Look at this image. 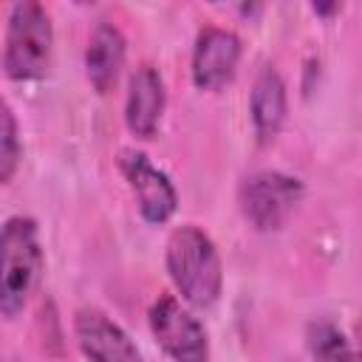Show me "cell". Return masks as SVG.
I'll list each match as a JSON object with an SVG mask.
<instances>
[{"instance_id":"1","label":"cell","mask_w":362,"mask_h":362,"mask_svg":"<svg viewBox=\"0 0 362 362\" xmlns=\"http://www.w3.org/2000/svg\"><path fill=\"white\" fill-rule=\"evenodd\" d=\"M167 272L173 286L189 305L206 308L221 294V283H223L221 255L212 238L195 223H184L170 235Z\"/></svg>"},{"instance_id":"2","label":"cell","mask_w":362,"mask_h":362,"mask_svg":"<svg viewBox=\"0 0 362 362\" xmlns=\"http://www.w3.org/2000/svg\"><path fill=\"white\" fill-rule=\"evenodd\" d=\"M42 274L40 232L31 218L14 215L0 226V317L14 320Z\"/></svg>"},{"instance_id":"3","label":"cell","mask_w":362,"mask_h":362,"mask_svg":"<svg viewBox=\"0 0 362 362\" xmlns=\"http://www.w3.org/2000/svg\"><path fill=\"white\" fill-rule=\"evenodd\" d=\"M54 51V28L48 11L34 3L23 0L8 14L6 45H3V71L14 82H31L45 76Z\"/></svg>"},{"instance_id":"4","label":"cell","mask_w":362,"mask_h":362,"mask_svg":"<svg viewBox=\"0 0 362 362\" xmlns=\"http://www.w3.org/2000/svg\"><path fill=\"white\" fill-rule=\"evenodd\" d=\"M300 198H303V184L274 170L255 173L240 187V209L246 221L260 232L280 229L300 204Z\"/></svg>"},{"instance_id":"5","label":"cell","mask_w":362,"mask_h":362,"mask_svg":"<svg viewBox=\"0 0 362 362\" xmlns=\"http://www.w3.org/2000/svg\"><path fill=\"white\" fill-rule=\"evenodd\" d=\"M150 331L173 362H209V342L204 325L173 297L161 294L150 305Z\"/></svg>"},{"instance_id":"6","label":"cell","mask_w":362,"mask_h":362,"mask_svg":"<svg viewBox=\"0 0 362 362\" xmlns=\"http://www.w3.org/2000/svg\"><path fill=\"white\" fill-rule=\"evenodd\" d=\"M119 170L127 178L130 189L136 192L139 209L144 221L150 223H164L175 212L178 195L175 187L170 184L167 173H161L141 150H122L119 153Z\"/></svg>"},{"instance_id":"7","label":"cell","mask_w":362,"mask_h":362,"mask_svg":"<svg viewBox=\"0 0 362 362\" xmlns=\"http://www.w3.org/2000/svg\"><path fill=\"white\" fill-rule=\"evenodd\" d=\"M240 62V37L229 28L206 25L192 48V82L201 90H218L232 82Z\"/></svg>"},{"instance_id":"8","label":"cell","mask_w":362,"mask_h":362,"mask_svg":"<svg viewBox=\"0 0 362 362\" xmlns=\"http://www.w3.org/2000/svg\"><path fill=\"white\" fill-rule=\"evenodd\" d=\"M74 334L90 362H141V354L127 331L99 308H79L74 317Z\"/></svg>"},{"instance_id":"9","label":"cell","mask_w":362,"mask_h":362,"mask_svg":"<svg viewBox=\"0 0 362 362\" xmlns=\"http://www.w3.org/2000/svg\"><path fill=\"white\" fill-rule=\"evenodd\" d=\"M164 79L153 65H139L127 82V102H124V122L127 130L139 139H153L164 113Z\"/></svg>"},{"instance_id":"10","label":"cell","mask_w":362,"mask_h":362,"mask_svg":"<svg viewBox=\"0 0 362 362\" xmlns=\"http://www.w3.org/2000/svg\"><path fill=\"white\" fill-rule=\"evenodd\" d=\"M124 65V34L113 23H99L85 48V74L96 93H107Z\"/></svg>"},{"instance_id":"11","label":"cell","mask_w":362,"mask_h":362,"mask_svg":"<svg viewBox=\"0 0 362 362\" xmlns=\"http://www.w3.org/2000/svg\"><path fill=\"white\" fill-rule=\"evenodd\" d=\"M249 110H252V124H255L260 144L272 141L280 133L283 119H286V85L272 65H266L257 74V79L252 85Z\"/></svg>"},{"instance_id":"12","label":"cell","mask_w":362,"mask_h":362,"mask_svg":"<svg viewBox=\"0 0 362 362\" xmlns=\"http://www.w3.org/2000/svg\"><path fill=\"white\" fill-rule=\"evenodd\" d=\"M308 351L314 362H356L348 337L328 320H317L308 325Z\"/></svg>"},{"instance_id":"13","label":"cell","mask_w":362,"mask_h":362,"mask_svg":"<svg viewBox=\"0 0 362 362\" xmlns=\"http://www.w3.org/2000/svg\"><path fill=\"white\" fill-rule=\"evenodd\" d=\"M20 167V133L8 102L0 96V184L11 181Z\"/></svg>"},{"instance_id":"14","label":"cell","mask_w":362,"mask_h":362,"mask_svg":"<svg viewBox=\"0 0 362 362\" xmlns=\"http://www.w3.org/2000/svg\"><path fill=\"white\" fill-rule=\"evenodd\" d=\"M337 8H339L337 3H325V6H314V11H317V14H331V11H337Z\"/></svg>"}]
</instances>
